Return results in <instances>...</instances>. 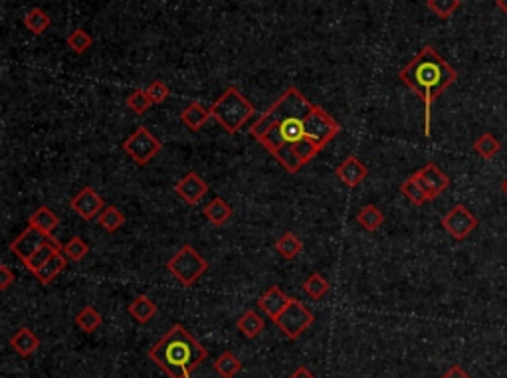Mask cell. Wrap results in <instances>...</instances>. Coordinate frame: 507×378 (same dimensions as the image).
Segmentation results:
<instances>
[{"mask_svg": "<svg viewBox=\"0 0 507 378\" xmlns=\"http://www.w3.org/2000/svg\"><path fill=\"white\" fill-rule=\"evenodd\" d=\"M339 133V121L297 87H287L250 127V135L289 175L309 165Z\"/></svg>", "mask_w": 507, "mask_h": 378, "instance_id": "obj_1", "label": "cell"}, {"mask_svg": "<svg viewBox=\"0 0 507 378\" xmlns=\"http://www.w3.org/2000/svg\"><path fill=\"white\" fill-rule=\"evenodd\" d=\"M399 80L423 99L424 135H432V106L440 95L458 80V72L432 46H424L399 72Z\"/></svg>", "mask_w": 507, "mask_h": 378, "instance_id": "obj_2", "label": "cell"}, {"mask_svg": "<svg viewBox=\"0 0 507 378\" xmlns=\"http://www.w3.org/2000/svg\"><path fill=\"white\" fill-rule=\"evenodd\" d=\"M208 357V351L182 325H173L157 345L149 348V358L169 378H190Z\"/></svg>", "mask_w": 507, "mask_h": 378, "instance_id": "obj_3", "label": "cell"}, {"mask_svg": "<svg viewBox=\"0 0 507 378\" xmlns=\"http://www.w3.org/2000/svg\"><path fill=\"white\" fill-rule=\"evenodd\" d=\"M212 119H216L226 133H238L248 119L254 117L256 107L246 99L242 92H238L236 87L224 89L222 95L211 106Z\"/></svg>", "mask_w": 507, "mask_h": 378, "instance_id": "obj_4", "label": "cell"}, {"mask_svg": "<svg viewBox=\"0 0 507 378\" xmlns=\"http://www.w3.org/2000/svg\"><path fill=\"white\" fill-rule=\"evenodd\" d=\"M208 267H211V263L206 262L201 256V252H196L189 244L182 246L179 252L167 262L169 273L175 279H179L182 287H192L204 273L208 272Z\"/></svg>", "mask_w": 507, "mask_h": 378, "instance_id": "obj_5", "label": "cell"}, {"mask_svg": "<svg viewBox=\"0 0 507 378\" xmlns=\"http://www.w3.org/2000/svg\"><path fill=\"white\" fill-rule=\"evenodd\" d=\"M272 321H274L275 327H277L287 339L296 341V339H299V336L306 333L309 327L313 325L315 317H313V313H311L299 299L292 297L287 307H285L284 311L275 317V319H272Z\"/></svg>", "mask_w": 507, "mask_h": 378, "instance_id": "obj_6", "label": "cell"}, {"mask_svg": "<svg viewBox=\"0 0 507 378\" xmlns=\"http://www.w3.org/2000/svg\"><path fill=\"white\" fill-rule=\"evenodd\" d=\"M121 149H123V153H127V157L131 158L135 165L145 167V165H149V163L161 153L163 145H161V141H158L157 137L149 131L147 127H137V129L133 131V135H129L125 141L121 143Z\"/></svg>", "mask_w": 507, "mask_h": 378, "instance_id": "obj_7", "label": "cell"}, {"mask_svg": "<svg viewBox=\"0 0 507 378\" xmlns=\"http://www.w3.org/2000/svg\"><path fill=\"white\" fill-rule=\"evenodd\" d=\"M477 224H480L477 218L468 210V206H464V204H456V206H452V210L442 216V228L458 242L465 240L477 228Z\"/></svg>", "mask_w": 507, "mask_h": 378, "instance_id": "obj_8", "label": "cell"}, {"mask_svg": "<svg viewBox=\"0 0 507 378\" xmlns=\"http://www.w3.org/2000/svg\"><path fill=\"white\" fill-rule=\"evenodd\" d=\"M52 238L54 236H48V234H44V232H40L38 228L28 226L18 238L12 240L8 248H11V252L14 253L16 258H20L22 263H24L28 262L32 256L38 252L42 246H46V244L50 242Z\"/></svg>", "mask_w": 507, "mask_h": 378, "instance_id": "obj_9", "label": "cell"}, {"mask_svg": "<svg viewBox=\"0 0 507 378\" xmlns=\"http://www.w3.org/2000/svg\"><path fill=\"white\" fill-rule=\"evenodd\" d=\"M70 208H72L80 218H84V220H94V218H97V216L104 212L106 202H104V199L95 192V189H92V187H84V189L75 194L74 199L70 200Z\"/></svg>", "mask_w": 507, "mask_h": 378, "instance_id": "obj_10", "label": "cell"}, {"mask_svg": "<svg viewBox=\"0 0 507 378\" xmlns=\"http://www.w3.org/2000/svg\"><path fill=\"white\" fill-rule=\"evenodd\" d=\"M414 177L418 179V182H420V187L424 189V192L428 194V200H436L440 194H442L444 190H448V187H450L448 175H444L436 163L424 165L420 170L414 172Z\"/></svg>", "mask_w": 507, "mask_h": 378, "instance_id": "obj_11", "label": "cell"}, {"mask_svg": "<svg viewBox=\"0 0 507 378\" xmlns=\"http://www.w3.org/2000/svg\"><path fill=\"white\" fill-rule=\"evenodd\" d=\"M175 192H177L187 204L194 206V204H199V202L206 196L208 184H206V180H202L199 172L190 170V172H187V175L175 184Z\"/></svg>", "mask_w": 507, "mask_h": 378, "instance_id": "obj_12", "label": "cell"}, {"mask_svg": "<svg viewBox=\"0 0 507 378\" xmlns=\"http://www.w3.org/2000/svg\"><path fill=\"white\" fill-rule=\"evenodd\" d=\"M335 175H337V179L341 180L345 187L355 189V187H359L361 182L369 177V168L365 167L355 155H351V157L345 158V160L335 168Z\"/></svg>", "mask_w": 507, "mask_h": 378, "instance_id": "obj_13", "label": "cell"}, {"mask_svg": "<svg viewBox=\"0 0 507 378\" xmlns=\"http://www.w3.org/2000/svg\"><path fill=\"white\" fill-rule=\"evenodd\" d=\"M289 299H292V297H287L277 285H272V287L258 299V309H260L262 313H265L270 319H275V317L280 315L285 307H287Z\"/></svg>", "mask_w": 507, "mask_h": 378, "instance_id": "obj_14", "label": "cell"}, {"mask_svg": "<svg viewBox=\"0 0 507 378\" xmlns=\"http://www.w3.org/2000/svg\"><path fill=\"white\" fill-rule=\"evenodd\" d=\"M11 348L16 355L28 358L40 348V339H38V335H36L32 329L20 327V329L11 336Z\"/></svg>", "mask_w": 507, "mask_h": 378, "instance_id": "obj_15", "label": "cell"}, {"mask_svg": "<svg viewBox=\"0 0 507 378\" xmlns=\"http://www.w3.org/2000/svg\"><path fill=\"white\" fill-rule=\"evenodd\" d=\"M211 117V107H204L202 103H199V101H192V103L180 113V121H182V125L187 127V129L196 133V131H201L202 127L208 123Z\"/></svg>", "mask_w": 507, "mask_h": 378, "instance_id": "obj_16", "label": "cell"}, {"mask_svg": "<svg viewBox=\"0 0 507 378\" xmlns=\"http://www.w3.org/2000/svg\"><path fill=\"white\" fill-rule=\"evenodd\" d=\"M204 218L211 222L212 226H224L226 222L232 218V206L226 202V200L222 199V196H216V199H212L206 206H204Z\"/></svg>", "mask_w": 507, "mask_h": 378, "instance_id": "obj_17", "label": "cell"}, {"mask_svg": "<svg viewBox=\"0 0 507 378\" xmlns=\"http://www.w3.org/2000/svg\"><path fill=\"white\" fill-rule=\"evenodd\" d=\"M127 311H129V315L137 321L139 325H147L149 321L157 315V305H155V301H153L151 297H147V295H137V297L129 303Z\"/></svg>", "mask_w": 507, "mask_h": 378, "instance_id": "obj_18", "label": "cell"}, {"mask_svg": "<svg viewBox=\"0 0 507 378\" xmlns=\"http://www.w3.org/2000/svg\"><path fill=\"white\" fill-rule=\"evenodd\" d=\"M65 265H68V258H65V253L62 252H58V253H54L52 258L48 260V262L44 263L42 267L38 270V272L34 273V277L40 282L42 285H50L60 275V273L65 270Z\"/></svg>", "mask_w": 507, "mask_h": 378, "instance_id": "obj_19", "label": "cell"}, {"mask_svg": "<svg viewBox=\"0 0 507 378\" xmlns=\"http://www.w3.org/2000/svg\"><path fill=\"white\" fill-rule=\"evenodd\" d=\"M28 226H34V228H38V230L44 232V234L52 236L54 232L58 230V226H60V218H58V214L50 210L48 206H40L38 210L32 212Z\"/></svg>", "mask_w": 507, "mask_h": 378, "instance_id": "obj_20", "label": "cell"}, {"mask_svg": "<svg viewBox=\"0 0 507 378\" xmlns=\"http://www.w3.org/2000/svg\"><path fill=\"white\" fill-rule=\"evenodd\" d=\"M275 252L280 253L284 260L292 262V260H296L297 256L303 252V242L294 232H285L284 236H280L275 240Z\"/></svg>", "mask_w": 507, "mask_h": 378, "instance_id": "obj_21", "label": "cell"}, {"mask_svg": "<svg viewBox=\"0 0 507 378\" xmlns=\"http://www.w3.org/2000/svg\"><path fill=\"white\" fill-rule=\"evenodd\" d=\"M238 331L242 333L246 339H256V336L260 335L262 331H264V317L260 315L258 311H246L240 319H238Z\"/></svg>", "mask_w": 507, "mask_h": 378, "instance_id": "obj_22", "label": "cell"}, {"mask_svg": "<svg viewBox=\"0 0 507 378\" xmlns=\"http://www.w3.org/2000/svg\"><path fill=\"white\" fill-rule=\"evenodd\" d=\"M62 250H63L62 244L58 242L56 238H52L50 242L46 244V246H42V248H40L38 252L34 253V256H32L28 262H24V265H26V270H28V272H30L32 275H34V273H36L38 270H40V267H42L44 263H46L48 260H50V258H52L54 253L62 252Z\"/></svg>", "mask_w": 507, "mask_h": 378, "instance_id": "obj_23", "label": "cell"}, {"mask_svg": "<svg viewBox=\"0 0 507 378\" xmlns=\"http://www.w3.org/2000/svg\"><path fill=\"white\" fill-rule=\"evenodd\" d=\"M75 325L80 327V331H84V333H95L99 327L104 325V317L95 307L85 305L84 309L75 315Z\"/></svg>", "mask_w": 507, "mask_h": 378, "instance_id": "obj_24", "label": "cell"}, {"mask_svg": "<svg viewBox=\"0 0 507 378\" xmlns=\"http://www.w3.org/2000/svg\"><path fill=\"white\" fill-rule=\"evenodd\" d=\"M214 370L222 378H234L242 370V360L238 357H234L230 351H224L220 357L214 360Z\"/></svg>", "mask_w": 507, "mask_h": 378, "instance_id": "obj_25", "label": "cell"}, {"mask_svg": "<svg viewBox=\"0 0 507 378\" xmlns=\"http://www.w3.org/2000/svg\"><path fill=\"white\" fill-rule=\"evenodd\" d=\"M97 222H99V226H101L104 230L113 234V232H117L125 224V214L119 210L117 206H106L104 212L97 216Z\"/></svg>", "mask_w": 507, "mask_h": 378, "instance_id": "obj_26", "label": "cell"}, {"mask_svg": "<svg viewBox=\"0 0 507 378\" xmlns=\"http://www.w3.org/2000/svg\"><path fill=\"white\" fill-rule=\"evenodd\" d=\"M357 222H359L361 228H365L367 232H375L382 226L384 214H382L375 204H367V206L357 214Z\"/></svg>", "mask_w": 507, "mask_h": 378, "instance_id": "obj_27", "label": "cell"}, {"mask_svg": "<svg viewBox=\"0 0 507 378\" xmlns=\"http://www.w3.org/2000/svg\"><path fill=\"white\" fill-rule=\"evenodd\" d=\"M50 16L42 11V8H32L26 16H24V26L32 32V34H36V36H42L44 32L50 28Z\"/></svg>", "mask_w": 507, "mask_h": 378, "instance_id": "obj_28", "label": "cell"}, {"mask_svg": "<svg viewBox=\"0 0 507 378\" xmlns=\"http://www.w3.org/2000/svg\"><path fill=\"white\" fill-rule=\"evenodd\" d=\"M303 291H306L311 299H315V301H319L321 297H325L329 291V282L321 275V273H309L307 275V279L303 282Z\"/></svg>", "mask_w": 507, "mask_h": 378, "instance_id": "obj_29", "label": "cell"}, {"mask_svg": "<svg viewBox=\"0 0 507 378\" xmlns=\"http://www.w3.org/2000/svg\"><path fill=\"white\" fill-rule=\"evenodd\" d=\"M401 190L402 194L411 200L414 206H423L424 202H428V194L424 192V189L420 187V182H418V179H416L414 175H411L408 179L402 182Z\"/></svg>", "mask_w": 507, "mask_h": 378, "instance_id": "obj_30", "label": "cell"}, {"mask_svg": "<svg viewBox=\"0 0 507 378\" xmlns=\"http://www.w3.org/2000/svg\"><path fill=\"white\" fill-rule=\"evenodd\" d=\"M474 151L482 158H494L501 151V143L492 133H484L474 141Z\"/></svg>", "mask_w": 507, "mask_h": 378, "instance_id": "obj_31", "label": "cell"}, {"mask_svg": "<svg viewBox=\"0 0 507 378\" xmlns=\"http://www.w3.org/2000/svg\"><path fill=\"white\" fill-rule=\"evenodd\" d=\"M63 253H65V258L70 262H82L85 256L89 253V246H87L84 238L74 236V238H70L68 242L63 244Z\"/></svg>", "mask_w": 507, "mask_h": 378, "instance_id": "obj_32", "label": "cell"}, {"mask_svg": "<svg viewBox=\"0 0 507 378\" xmlns=\"http://www.w3.org/2000/svg\"><path fill=\"white\" fill-rule=\"evenodd\" d=\"M65 44H68V48H70L74 53H85L89 48H92L94 38H92L84 28H77V30H74L68 38H65Z\"/></svg>", "mask_w": 507, "mask_h": 378, "instance_id": "obj_33", "label": "cell"}, {"mask_svg": "<svg viewBox=\"0 0 507 378\" xmlns=\"http://www.w3.org/2000/svg\"><path fill=\"white\" fill-rule=\"evenodd\" d=\"M153 106L151 97H149L147 89H135L133 94L127 97V107L137 113V115H143L145 111H149V107Z\"/></svg>", "mask_w": 507, "mask_h": 378, "instance_id": "obj_34", "label": "cell"}, {"mask_svg": "<svg viewBox=\"0 0 507 378\" xmlns=\"http://www.w3.org/2000/svg\"><path fill=\"white\" fill-rule=\"evenodd\" d=\"M426 4L438 18H450L460 8L462 0H428Z\"/></svg>", "mask_w": 507, "mask_h": 378, "instance_id": "obj_35", "label": "cell"}, {"mask_svg": "<svg viewBox=\"0 0 507 378\" xmlns=\"http://www.w3.org/2000/svg\"><path fill=\"white\" fill-rule=\"evenodd\" d=\"M147 94L151 97V101H153V106H158V103H165L167 99H169V85L165 84V82H161V80H155V82H151L147 85Z\"/></svg>", "mask_w": 507, "mask_h": 378, "instance_id": "obj_36", "label": "cell"}, {"mask_svg": "<svg viewBox=\"0 0 507 378\" xmlns=\"http://www.w3.org/2000/svg\"><path fill=\"white\" fill-rule=\"evenodd\" d=\"M12 282H14V273H12V270L8 265H2V267H0V289L6 291V289L12 285Z\"/></svg>", "mask_w": 507, "mask_h": 378, "instance_id": "obj_37", "label": "cell"}, {"mask_svg": "<svg viewBox=\"0 0 507 378\" xmlns=\"http://www.w3.org/2000/svg\"><path fill=\"white\" fill-rule=\"evenodd\" d=\"M440 378H472L460 365H452Z\"/></svg>", "mask_w": 507, "mask_h": 378, "instance_id": "obj_38", "label": "cell"}, {"mask_svg": "<svg viewBox=\"0 0 507 378\" xmlns=\"http://www.w3.org/2000/svg\"><path fill=\"white\" fill-rule=\"evenodd\" d=\"M289 378H315V377H313V372H311L307 367H297L296 370L289 374Z\"/></svg>", "mask_w": 507, "mask_h": 378, "instance_id": "obj_39", "label": "cell"}, {"mask_svg": "<svg viewBox=\"0 0 507 378\" xmlns=\"http://www.w3.org/2000/svg\"><path fill=\"white\" fill-rule=\"evenodd\" d=\"M496 4L499 11L503 12V14H507V0H496Z\"/></svg>", "mask_w": 507, "mask_h": 378, "instance_id": "obj_40", "label": "cell"}, {"mask_svg": "<svg viewBox=\"0 0 507 378\" xmlns=\"http://www.w3.org/2000/svg\"><path fill=\"white\" fill-rule=\"evenodd\" d=\"M501 190H503V194L507 196V179L503 180V182H501Z\"/></svg>", "mask_w": 507, "mask_h": 378, "instance_id": "obj_41", "label": "cell"}]
</instances>
